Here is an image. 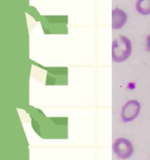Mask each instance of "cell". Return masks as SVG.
<instances>
[{"instance_id":"cell-1","label":"cell","mask_w":150,"mask_h":160,"mask_svg":"<svg viewBox=\"0 0 150 160\" xmlns=\"http://www.w3.org/2000/svg\"><path fill=\"white\" fill-rule=\"evenodd\" d=\"M112 60L121 63L128 60L132 52V43L128 37L119 35L112 42Z\"/></svg>"},{"instance_id":"cell-2","label":"cell","mask_w":150,"mask_h":160,"mask_svg":"<svg viewBox=\"0 0 150 160\" xmlns=\"http://www.w3.org/2000/svg\"><path fill=\"white\" fill-rule=\"evenodd\" d=\"M112 148L116 156L120 159H129L134 153L132 143L125 138H118L116 139L112 143Z\"/></svg>"},{"instance_id":"cell-3","label":"cell","mask_w":150,"mask_h":160,"mask_svg":"<svg viewBox=\"0 0 150 160\" xmlns=\"http://www.w3.org/2000/svg\"><path fill=\"white\" fill-rule=\"evenodd\" d=\"M141 110V104L135 99H131L123 106L120 112V117L123 123H130L135 120L139 115Z\"/></svg>"},{"instance_id":"cell-4","label":"cell","mask_w":150,"mask_h":160,"mask_svg":"<svg viewBox=\"0 0 150 160\" xmlns=\"http://www.w3.org/2000/svg\"><path fill=\"white\" fill-rule=\"evenodd\" d=\"M128 21V14L120 8H114L112 10V29L114 31L121 29Z\"/></svg>"},{"instance_id":"cell-5","label":"cell","mask_w":150,"mask_h":160,"mask_svg":"<svg viewBox=\"0 0 150 160\" xmlns=\"http://www.w3.org/2000/svg\"><path fill=\"white\" fill-rule=\"evenodd\" d=\"M135 10L141 15H150V0H137Z\"/></svg>"},{"instance_id":"cell-6","label":"cell","mask_w":150,"mask_h":160,"mask_svg":"<svg viewBox=\"0 0 150 160\" xmlns=\"http://www.w3.org/2000/svg\"><path fill=\"white\" fill-rule=\"evenodd\" d=\"M145 50L150 52V34L147 35L145 38Z\"/></svg>"}]
</instances>
